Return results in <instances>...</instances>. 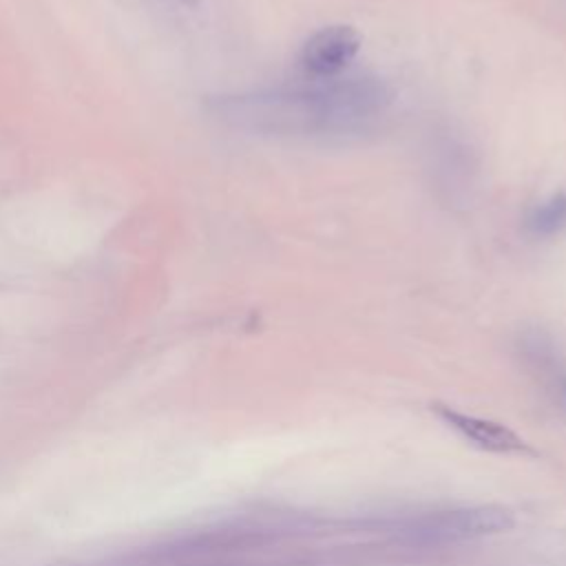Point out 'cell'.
Listing matches in <instances>:
<instances>
[{
    "label": "cell",
    "mask_w": 566,
    "mask_h": 566,
    "mask_svg": "<svg viewBox=\"0 0 566 566\" xmlns=\"http://www.w3.org/2000/svg\"><path fill=\"white\" fill-rule=\"evenodd\" d=\"M389 104L391 88L380 77L352 75L221 97L217 113L265 135L349 137L371 128Z\"/></svg>",
    "instance_id": "6da1fadb"
},
{
    "label": "cell",
    "mask_w": 566,
    "mask_h": 566,
    "mask_svg": "<svg viewBox=\"0 0 566 566\" xmlns=\"http://www.w3.org/2000/svg\"><path fill=\"white\" fill-rule=\"evenodd\" d=\"M515 513L504 504H480L420 517L409 531L420 539L460 542L506 533L515 526Z\"/></svg>",
    "instance_id": "7a4b0ae2"
},
{
    "label": "cell",
    "mask_w": 566,
    "mask_h": 566,
    "mask_svg": "<svg viewBox=\"0 0 566 566\" xmlns=\"http://www.w3.org/2000/svg\"><path fill=\"white\" fill-rule=\"evenodd\" d=\"M363 44L360 33L349 24H329L314 31L298 53V66L312 80L338 77Z\"/></svg>",
    "instance_id": "3957f363"
},
{
    "label": "cell",
    "mask_w": 566,
    "mask_h": 566,
    "mask_svg": "<svg viewBox=\"0 0 566 566\" xmlns=\"http://www.w3.org/2000/svg\"><path fill=\"white\" fill-rule=\"evenodd\" d=\"M431 411L471 447L489 453H535L531 444L502 422L464 413L444 402H431Z\"/></svg>",
    "instance_id": "277c9868"
},
{
    "label": "cell",
    "mask_w": 566,
    "mask_h": 566,
    "mask_svg": "<svg viewBox=\"0 0 566 566\" xmlns=\"http://www.w3.org/2000/svg\"><path fill=\"white\" fill-rule=\"evenodd\" d=\"M524 228L535 239H553L566 230V190H557L537 201L526 219Z\"/></svg>",
    "instance_id": "5b68a950"
},
{
    "label": "cell",
    "mask_w": 566,
    "mask_h": 566,
    "mask_svg": "<svg viewBox=\"0 0 566 566\" xmlns=\"http://www.w3.org/2000/svg\"><path fill=\"white\" fill-rule=\"evenodd\" d=\"M181 4H186V7H195L199 0H179Z\"/></svg>",
    "instance_id": "8992f818"
}]
</instances>
